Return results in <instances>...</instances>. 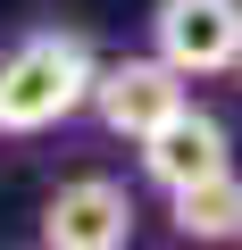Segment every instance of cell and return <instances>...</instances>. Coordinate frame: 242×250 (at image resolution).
I'll list each match as a JSON object with an SVG mask.
<instances>
[{
  "label": "cell",
  "instance_id": "cell-2",
  "mask_svg": "<svg viewBox=\"0 0 242 250\" xmlns=\"http://www.w3.org/2000/svg\"><path fill=\"white\" fill-rule=\"evenodd\" d=\"M184 100H192V83H184V75H176L159 50H126V59H100V67H92L84 117L100 125L109 142H126V150H134L151 125H167Z\"/></svg>",
  "mask_w": 242,
  "mask_h": 250
},
{
  "label": "cell",
  "instance_id": "cell-3",
  "mask_svg": "<svg viewBox=\"0 0 242 250\" xmlns=\"http://www.w3.org/2000/svg\"><path fill=\"white\" fill-rule=\"evenodd\" d=\"M134 233H142V200L117 175H67L34 217L42 250H126Z\"/></svg>",
  "mask_w": 242,
  "mask_h": 250
},
{
  "label": "cell",
  "instance_id": "cell-4",
  "mask_svg": "<svg viewBox=\"0 0 242 250\" xmlns=\"http://www.w3.org/2000/svg\"><path fill=\"white\" fill-rule=\"evenodd\" d=\"M151 50L184 83H217L242 59V0H159L151 9Z\"/></svg>",
  "mask_w": 242,
  "mask_h": 250
},
{
  "label": "cell",
  "instance_id": "cell-5",
  "mask_svg": "<svg viewBox=\"0 0 242 250\" xmlns=\"http://www.w3.org/2000/svg\"><path fill=\"white\" fill-rule=\"evenodd\" d=\"M134 159H142V184L167 200V192H184V184H200V175L234 167V134H225L200 100H184L167 125H151V134L134 142Z\"/></svg>",
  "mask_w": 242,
  "mask_h": 250
},
{
  "label": "cell",
  "instance_id": "cell-1",
  "mask_svg": "<svg viewBox=\"0 0 242 250\" xmlns=\"http://www.w3.org/2000/svg\"><path fill=\"white\" fill-rule=\"evenodd\" d=\"M92 67H100V50L75 25H25L9 50H0V150H25V142L67 134V125L84 117Z\"/></svg>",
  "mask_w": 242,
  "mask_h": 250
},
{
  "label": "cell",
  "instance_id": "cell-6",
  "mask_svg": "<svg viewBox=\"0 0 242 250\" xmlns=\"http://www.w3.org/2000/svg\"><path fill=\"white\" fill-rule=\"evenodd\" d=\"M167 233L176 242H200V250L242 242V167H217V175L167 192Z\"/></svg>",
  "mask_w": 242,
  "mask_h": 250
},
{
  "label": "cell",
  "instance_id": "cell-7",
  "mask_svg": "<svg viewBox=\"0 0 242 250\" xmlns=\"http://www.w3.org/2000/svg\"><path fill=\"white\" fill-rule=\"evenodd\" d=\"M234 83H242V59H234Z\"/></svg>",
  "mask_w": 242,
  "mask_h": 250
}]
</instances>
